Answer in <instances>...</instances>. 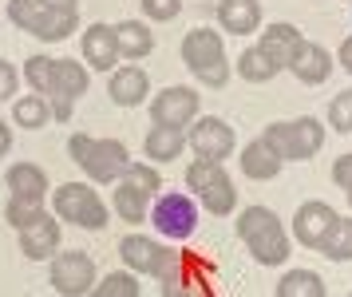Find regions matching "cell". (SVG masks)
<instances>
[{
	"label": "cell",
	"mask_w": 352,
	"mask_h": 297,
	"mask_svg": "<svg viewBox=\"0 0 352 297\" xmlns=\"http://www.w3.org/2000/svg\"><path fill=\"white\" fill-rule=\"evenodd\" d=\"M40 214H44V203H28V198H8V206H4V218H8V226H16V230L32 226Z\"/></svg>",
	"instance_id": "d590c367"
},
{
	"label": "cell",
	"mask_w": 352,
	"mask_h": 297,
	"mask_svg": "<svg viewBox=\"0 0 352 297\" xmlns=\"http://www.w3.org/2000/svg\"><path fill=\"white\" fill-rule=\"evenodd\" d=\"M96 297H139L135 269H119V274H107V278L96 285Z\"/></svg>",
	"instance_id": "4dcf8cb0"
},
{
	"label": "cell",
	"mask_w": 352,
	"mask_h": 297,
	"mask_svg": "<svg viewBox=\"0 0 352 297\" xmlns=\"http://www.w3.org/2000/svg\"><path fill=\"white\" fill-rule=\"evenodd\" d=\"M8 151H12V127L0 119V158L8 155Z\"/></svg>",
	"instance_id": "ee69618b"
},
{
	"label": "cell",
	"mask_w": 352,
	"mask_h": 297,
	"mask_svg": "<svg viewBox=\"0 0 352 297\" xmlns=\"http://www.w3.org/2000/svg\"><path fill=\"white\" fill-rule=\"evenodd\" d=\"M52 289L60 297H83L96 294V262L83 250H67L52 258V274H48Z\"/></svg>",
	"instance_id": "3957f363"
},
{
	"label": "cell",
	"mask_w": 352,
	"mask_h": 297,
	"mask_svg": "<svg viewBox=\"0 0 352 297\" xmlns=\"http://www.w3.org/2000/svg\"><path fill=\"white\" fill-rule=\"evenodd\" d=\"M48 8H60V12H80V0H44Z\"/></svg>",
	"instance_id": "f6af8a7d"
},
{
	"label": "cell",
	"mask_w": 352,
	"mask_h": 297,
	"mask_svg": "<svg viewBox=\"0 0 352 297\" xmlns=\"http://www.w3.org/2000/svg\"><path fill=\"white\" fill-rule=\"evenodd\" d=\"M344 194H349V206H352V190H344Z\"/></svg>",
	"instance_id": "7dc6e473"
},
{
	"label": "cell",
	"mask_w": 352,
	"mask_h": 297,
	"mask_svg": "<svg viewBox=\"0 0 352 297\" xmlns=\"http://www.w3.org/2000/svg\"><path fill=\"white\" fill-rule=\"evenodd\" d=\"M119 258H123L127 269H135V274H155V278H162V269L170 266L175 254L162 250L159 242L146 238V234H127L119 242Z\"/></svg>",
	"instance_id": "9c48e42d"
},
{
	"label": "cell",
	"mask_w": 352,
	"mask_h": 297,
	"mask_svg": "<svg viewBox=\"0 0 352 297\" xmlns=\"http://www.w3.org/2000/svg\"><path fill=\"white\" fill-rule=\"evenodd\" d=\"M151 218H155V226H159L162 238L182 242V238H190L194 230H198V206H194L190 194L170 190V194H159V203H155V210H151Z\"/></svg>",
	"instance_id": "277c9868"
},
{
	"label": "cell",
	"mask_w": 352,
	"mask_h": 297,
	"mask_svg": "<svg viewBox=\"0 0 352 297\" xmlns=\"http://www.w3.org/2000/svg\"><path fill=\"white\" fill-rule=\"evenodd\" d=\"M289 72L301 79V83H324L329 79V72H333V56L324 52L320 44H309V40H301V48L293 52V60H289Z\"/></svg>",
	"instance_id": "5bb4252c"
},
{
	"label": "cell",
	"mask_w": 352,
	"mask_h": 297,
	"mask_svg": "<svg viewBox=\"0 0 352 297\" xmlns=\"http://www.w3.org/2000/svg\"><path fill=\"white\" fill-rule=\"evenodd\" d=\"M146 198L139 187H131L127 178H119V190H115V214L123 222H143L146 218Z\"/></svg>",
	"instance_id": "4316f807"
},
{
	"label": "cell",
	"mask_w": 352,
	"mask_h": 297,
	"mask_svg": "<svg viewBox=\"0 0 352 297\" xmlns=\"http://www.w3.org/2000/svg\"><path fill=\"white\" fill-rule=\"evenodd\" d=\"M202 206H206L210 214H230L234 206H238V190H234V183H230V174H222V178H214L206 190H202Z\"/></svg>",
	"instance_id": "f1b7e54d"
},
{
	"label": "cell",
	"mask_w": 352,
	"mask_h": 297,
	"mask_svg": "<svg viewBox=\"0 0 352 297\" xmlns=\"http://www.w3.org/2000/svg\"><path fill=\"white\" fill-rule=\"evenodd\" d=\"M336 218H340V214H336L329 203H305V206H297V214H293V234H297L301 246L320 250L324 238L333 234Z\"/></svg>",
	"instance_id": "ba28073f"
},
{
	"label": "cell",
	"mask_w": 352,
	"mask_h": 297,
	"mask_svg": "<svg viewBox=\"0 0 352 297\" xmlns=\"http://www.w3.org/2000/svg\"><path fill=\"white\" fill-rule=\"evenodd\" d=\"M198 76V83H206V88H226V79H230V63L218 60L210 63V68H202V72H194Z\"/></svg>",
	"instance_id": "f35d334b"
},
{
	"label": "cell",
	"mask_w": 352,
	"mask_h": 297,
	"mask_svg": "<svg viewBox=\"0 0 352 297\" xmlns=\"http://www.w3.org/2000/svg\"><path fill=\"white\" fill-rule=\"evenodd\" d=\"M4 183L12 190V198H28V203H44L52 190L44 167H36V163H12L8 174H4Z\"/></svg>",
	"instance_id": "9a60e30c"
},
{
	"label": "cell",
	"mask_w": 352,
	"mask_h": 297,
	"mask_svg": "<svg viewBox=\"0 0 352 297\" xmlns=\"http://www.w3.org/2000/svg\"><path fill=\"white\" fill-rule=\"evenodd\" d=\"M127 147L119 139H91V147H87V155H83V174L91 178V183H119L123 178V171H127Z\"/></svg>",
	"instance_id": "5b68a950"
},
{
	"label": "cell",
	"mask_w": 352,
	"mask_h": 297,
	"mask_svg": "<svg viewBox=\"0 0 352 297\" xmlns=\"http://www.w3.org/2000/svg\"><path fill=\"white\" fill-rule=\"evenodd\" d=\"M16 88H20L16 68H12L8 60H0V103H4V99H12V95H16Z\"/></svg>",
	"instance_id": "ab89813d"
},
{
	"label": "cell",
	"mask_w": 352,
	"mask_h": 297,
	"mask_svg": "<svg viewBox=\"0 0 352 297\" xmlns=\"http://www.w3.org/2000/svg\"><path fill=\"white\" fill-rule=\"evenodd\" d=\"M12 119H16V127H24V131L48 127V119H52L48 99H44V95H20L16 107H12Z\"/></svg>",
	"instance_id": "d4e9b609"
},
{
	"label": "cell",
	"mask_w": 352,
	"mask_h": 297,
	"mask_svg": "<svg viewBox=\"0 0 352 297\" xmlns=\"http://www.w3.org/2000/svg\"><path fill=\"white\" fill-rule=\"evenodd\" d=\"M115 40H119V60H143L155 52V32L143 20H123L115 24Z\"/></svg>",
	"instance_id": "d6986e66"
},
{
	"label": "cell",
	"mask_w": 352,
	"mask_h": 297,
	"mask_svg": "<svg viewBox=\"0 0 352 297\" xmlns=\"http://www.w3.org/2000/svg\"><path fill=\"white\" fill-rule=\"evenodd\" d=\"M52 214L64 222H76L80 230H103L107 226V203L87 183H64V187L52 190Z\"/></svg>",
	"instance_id": "6da1fadb"
},
{
	"label": "cell",
	"mask_w": 352,
	"mask_h": 297,
	"mask_svg": "<svg viewBox=\"0 0 352 297\" xmlns=\"http://www.w3.org/2000/svg\"><path fill=\"white\" fill-rule=\"evenodd\" d=\"M277 72H281V68H277V63H273L257 44L241 52V60H238V76L241 79H250V83H270Z\"/></svg>",
	"instance_id": "484cf974"
},
{
	"label": "cell",
	"mask_w": 352,
	"mask_h": 297,
	"mask_svg": "<svg viewBox=\"0 0 352 297\" xmlns=\"http://www.w3.org/2000/svg\"><path fill=\"white\" fill-rule=\"evenodd\" d=\"M320 254H324V258H333V262H352V222L349 218H336L333 234L324 238Z\"/></svg>",
	"instance_id": "f546056e"
},
{
	"label": "cell",
	"mask_w": 352,
	"mask_h": 297,
	"mask_svg": "<svg viewBox=\"0 0 352 297\" xmlns=\"http://www.w3.org/2000/svg\"><path fill=\"white\" fill-rule=\"evenodd\" d=\"M218 20L226 32L234 36H250L261 24V0H222L218 4Z\"/></svg>",
	"instance_id": "e0dca14e"
},
{
	"label": "cell",
	"mask_w": 352,
	"mask_h": 297,
	"mask_svg": "<svg viewBox=\"0 0 352 297\" xmlns=\"http://www.w3.org/2000/svg\"><path fill=\"white\" fill-rule=\"evenodd\" d=\"M273 294L277 297H324V282H320V274H313V269H289L285 278L277 282Z\"/></svg>",
	"instance_id": "cb8c5ba5"
},
{
	"label": "cell",
	"mask_w": 352,
	"mask_h": 297,
	"mask_svg": "<svg viewBox=\"0 0 352 297\" xmlns=\"http://www.w3.org/2000/svg\"><path fill=\"white\" fill-rule=\"evenodd\" d=\"M250 246V254H254L257 266H281L289 254H293V246H289V234L285 226H273V230H265V234H257L245 242Z\"/></svg>",
	"instance_id": "ffe728a7"
},
{
	"label": "cell",
	"mask_w": 352,
	"mask_h": 297,
	"mask_svg": "<svg viewBox=\"0 0 352 297\" xmlns=\"http://www.w3.org/2000/svg\"><path fill=\"white\" fill-rule=\"evenodd\" d=\"M83 63H91L96 72H115L119 63V40H115V24H91L83 32Z\"/></svg>",
	"instance_id": "8fae6325"
},
{
	"label": "cell",
	"mask_w": 352,
	"mask_h": 297,
	"mask_svg": "<svg viewBox=\"0 0 352 297\" xmlns=\"http://www.w3.org/2000/svg\"><path fill=\"white\" fill-rule=\"evenodd\" d=\"M44 0H8V20L16 24V28L32 32L36 24H40V16H44Z\"/></svg>",
	"instance_id": "836d02e7"
},
{
	"label": "cell",
	"mask_w": 352,
	"mask_h": 297,
	"mask_svg": "<svg viewBox=\"0 0 352 297\" xmlns=\"http://www.w3.org/2000/svg\"><path fill=\"white\" fill-rule=\"evenodd\" d=\"M234 143H238V135H234V127L226 123V119H218V115H206V119H198L190 131V151L198 158H230V151H234Z\"/></svg>",
	"instance_id": "52a82bcc"
},
{
	"label": "cell",
	"mask_w": 352,
	"mask_h": 297,
	"mask_svg": "<svg viewBox=\"0 0 352 297\" xmlns=\"http://www.w3.org/2000/svg\"><path fill=\"white\" fill-rule=\"evenodd\" d=\"M80 28V12H60V8H44L40 24L32 28V36H40L44 44H56V40H67L72 32Z\"/></svg>",
	"instance_id": "603a6c76"
},
{
	"label": "cell",
	"mask_w": 352,
	"mask_h": 297,
	"mask_svg": "<svg viewBox=\"0 0 352 297\" xmlns=\"http://www.w3.org/2000/svg\"><path fill=\"white\" fill-rule=\"evenodd\" d=\"M340 68H344V72H352V36L340 44Z\"/></svg>",
	"instance_id": "bcb514c9"
},
{
	"label": "cell",
	"mask_w": 352,
	"mask_h": 297,
	"mask_svg": "<svg viewBox=\"0 0 352 297\" xmlns=\"http://www.w3.org/2000/svg\"><path fill=\"white\" fill-rule=\"evenodd\" d=\"M329 127L340 131V135L352 131V88L340 92V95H333V103H329Z\"/></svg>",
	"instance_id": "8d00e7d4"
},
{
	"label": "cell",
	"mask_w": 352,
	"mask_h": 297,
	"mask_svg": "<svg viewBox=\"0 0 352 297\" xmlns=\"http://www.w3.org/2000/svg\"><path fill=\"white\" fill-rule=\"evenodd\" d=\"M182 147H186V131H182V127H151V135L143 139L146 158H155V163H170V158H178L182 155Z\"/></svg>",
	"instance_id": "7402d4cb"
},
{
	"label": "cell",
	"mask_w": 352,
	"mask_h": 297,
	"mask_svg": "<svg viewBox=\"0 0 352 297\" xmlns=\"http://www.w3.org/2000/svg\"><path fill=\"white\" fill-rule=\"evenodd\" d=\"M218 60H226V48H222V36L214 28H194L182 36V63L190 72H202V68H210Z\"/></svg>",
	"instance_id": "7c38bea8"
},
{
	"label": "cell",
	"mask_w": 352,
	"mask_h": 297,
	"mask_svg": "<svg viewBox=\"0 0 352 297\" xmlns=\"http://www.w3.org/2000/svg\"><path fill=\"white\" fill-rule=\"evenodd\" d=\"M143 12H146V20L166 24V20H175L182 12V0H143Z\"/></svg>",
	"instance_id": "74e56055"
},
{
	"label": "cell",
	"mask_w": 352,
	"mask_h": 297,
	"mask_svg": "<svg viewBox=\"0 0 352 297\" xmlns=\"http://www.w3.org/2000/svg\"><path fill=\"white\" fill-rule=\"evenodd\" d=\"M107 92H111V99L119 103V107H139L146 95H151V79H146L143 68L127 63V68H115V72H111Z\"/></svg>",
	"instance_id": "4fadbf2b"
},
{
	"label": "cell",
	"mask_w": 352,
	"mask_h": 297,
	"mask_svg": "<svg viewBox=\"0 0 352 297\" xmlns=\"http://www.w3.org/2000/svg\"><path fill=\"white\" fill-rule=\"evenodd\" d=\"M52 68H56V60L52 56H32V60L24 63V79H28V88L40 95H48L52 88Z\"/></svg>",
	"instance_id": "e575fe53"
},
{
	"label": "cell",
	"mask_w": 352,
	"mask_h": 297,
	"mask_svg": "<svg viewBox=\"0 0 352 297\" xmlns=\"http://www.w3.org/2000/svg\"><path fill=\"white\" fill-rule=\"evenodd\" d=\"M56 250H60V222H56V214L44 210L32 226L20 230V254H24L28 262H44V258H52Z\"/></svg>",
	"instance_id": "30bf717a"
},
{
	"label": "cell",
	"mask_w": 352,
	"mask_h": 297,
	"mask_svg": "<svg viewBox=\"0 0 352 297\" xmlns=\"http://www.w3.org/2000/svg\"><path fill=\"white\" fill-rule=\"evenodd\" d=\"M123 178H127L131 187H139L146 194V198H155L162 190V178H159V167H151V163H131L127 171H123Z\"/></svg>",
	"instance_id": "d6a6232c"
},
{
	"label": "cell",
	"mask_w": 352,
	"mask_h": 297,
	"mask_svg": "<svg viewBox=\"0 0 352 297\" xmlns=\"http://www.w3.org/2000/svg\"><path fill=\"white\" fill-rule=\"evenodd\" d=\"M241 171L250 174L254 183H270V178L281 174V155H277L265 139H254L241 151Z\"/></svg>",
	"instance_id": "ac0fdd59"
},
{
	"label": "cell",
	"mask_w": 352,
	"mask_h": 297,
	"mask_svg": "<svg viewBox=\"0 0 352 297\" xmlns=\"http://www.w3.org/2000/svg\"><path fill=\"white\" fill-rule=\"evenodd\" d=\"M222 174H226V167L218 163V158H194L190 171H186V187L202 194V190H206L214 178H222Z\"/></svg>",
	"instance_id": "1f68e13d"
},
{
	"label": "cell",
	"mask_w": 352,
	"mask_h": 297,
	"mask_svg": "<svg viewBox=\"0 0 352 297\" xmlns=\"http://www.w3.org/2000/svg\"><path fill=\"white\" fill-rule=\"evenodd\" d=\"M48 107H52V115H56L60 123H67V119H72V107H76V99H67V95H48Z\"/></svg>",
	"instance_id": "b9f144b4"
},
{
	"label": "cell",
	"mask_w": 352,
	"mask_h": 297,
	"mask_svg": "<svg viewBox=\"0 0 352 297\" xmlns=\"http://www.w3.org/2000/svg\"><path fill=\"white\" fill-rule=\"evenodd\" d=\"M87 83H91V76H87V68L76 60H56V68H52V88L48 95H67V99H80L83 92H87Z\"/></svg>",
	"instance_id": "44dd1931"
},
{
	"label": "cell",
	"mask_w": 352,
	"mask_h": 297,
	"mask_svg": "<svg viewBox=\"0 0 352 297\" xmlns=\"http://www.w3.org/2000/svg\"><path fill=\"white\" fill-rule=\"evenodd\" d=\"M333 183L340 190H352V155H340L333 163Z\"/></svg>",
	"instance_id": "60d3db41"
},
{
	"label": "cell",
	"mask_w": 352,
	"mask_h": 297,
	"mask_svg": "<svg viewBox=\"0 0 352 297\" xmlns=\"http://www.w3.org/2000/svg\"><path fill=\"white\" fill-rule=\"evenodd\" d=\"M273 226H281V218L273 214L270 206H245V210L238 214V238L241 242L265 234V230H273Z\"/></svg>",
	"instance_id": "83f0119b"
},
{
	"label": "cell",
	"mask_w": 352,
	"mask_h": 297,
	"mask_svg": "<svg viewBox=\"0 0 352 297\" xmlns=\"http://www.w3.org/2000/svg\"><path fill=\"white\" fill-rule=\"evenodd\" d=\"M198 92H190V88H182V83H175V88H166V92L155 95V103H151V119H155V127H186L198 115Z\"/></svg>",
	"instance_id": "8992f818"
},
{
	"label": "cell",
	"mask_w": 352,
	"mask_h": 297,
	"mask_svg": "<svg viewBox=\"0 0 352 297\" xmlns=\"http://www.w3.org/2000/svg\"><path fill=\"white\" fill-rule=\"evenodd\" d=\"M261 139L281 155V163H301V158H313L320 151L324 127H320L313 115H301V119H293V123H270Z\"/></svg>",
	"instance_id": "7a4b0ae2"
},
{
	"label": "cell",
	"mask_w": 352,
	"mask_h": 297,
	"mask_svg": "<svg viewBox=\"0 0 352 297\" xmlns=\"http://www.w3.org/2000/svg\"><path fill=\"white\" fill-rule=\"evenodd\" d=\"M87 147H91V135H83V131H76V135L67 139V155L76 158V163H83V155H87Z\"/></svg>",
	"instance_id": "7bdbcfd3"
},
{
	"label": "cell",
	"mask_w": 352,
	"mask_h": 297,
	"mask_svg": "<svg viewBox=\"0 0 352 297\" xmlns=\"http://www.w3.org/2000/svg\"><path fill=\"white\" fill-rule=\"evenodd\" d=\"M301 40H305L301 28H293V24H285V20H281V24H270V28L261 32L257 48H261V52H265L277 68H289V60H293V52L301 48Z\"/></svg>",
	"instance_id": "2e32d148"
}]
</instances>
